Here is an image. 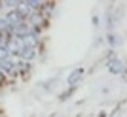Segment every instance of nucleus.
I'll return each mask as SVG.
<instances>
[{"mask_svg":"<svg viewBox=\"0 0 127 117\" xmlns=\"http://www.w3.org/2000/svg\"><path fill=\"white\" fill-rule=\"evenodd\" d=\"M80 74H82V70H78L76 74H72V76H70V78H68V83H74V81H76V79H78V78H80Z\"/></svg>","mask_w":127,"mask_h":117,"instance_id":"39448f33","label":"nucleus"},{"mask_svg":"<svg viewBox=\"0 0 127 117\" xmlns=\"http://www.w3.org/2000/svg\"><path fill=\"white\" fill-rule=\"evenodd\" d=\"M15 11H17V13H19V15L23 17V19H27L29 15H32V13H34V10H32V8H31V4H29V0H25V2H17Z\"/></svg>","mask_w":127,"mask_h":117,"instance_id":"7ed1b4c3","label":"nucleus"},{"mask_svg":"<svg viewBox=\"0 0 127 117\" xmlns=\"http://www.w3.org/2000/svg\"><path fill=\"white\" fill-rule=\"evenodd\" d=\"M27 23H29V25H31L32 28H34V30H40V28L44 27V25H46V15H44V11H34V13H32V15H29L25 19Z\"/></svg>","mask_w":127,"mask_h":117,"instance_id":"f257e3e1","label":"nucleus"},{"mask_svg":"<svg viewBox=\"0 0 127 117\" xmlns=\"http://www.w3.org/2000/svg\"><path fill=\"white\" fill-rule=\"evenodd\" d=\"M10 58H11L10 51L6 47H0V62H6V60H10Z\"/></svg>","mask_w":127,"mask_h":117,"instance_id":"20e7f679","label":"nucleus"},{"mask_svg":"<svg viewBox=\"0 0 127 117\" xmlns=\"http://www.w3.org/2000/svg\"><path fill=\"white\" fill-rule=\"evenodd\" d=\"M4 79H6V78H4V74H2V70H0V83H2Z\"/></svg>","mask_w":127,"mask_h":117,"instance_id":"423d86ee","label":"nucleus"},{"mask_svg":"<svg viewBox=\"0 0 127 117\" xmlns=\"http://www.w3.org/2000/svg\"><path fill=\"white\" fill-rule=\"evenodd\" d=\"M36 55H38V47H23V51L17 55V58H21L25 62H31V60L36 58Z\"/></svg>","mask_w":127,"mask_h":117,"instance_id":"f03ea898","label":"nucleus"}]
</instances>
